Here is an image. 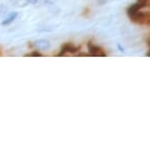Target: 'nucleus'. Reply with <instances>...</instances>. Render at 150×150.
<instances>
[{"label": "nucleus", "mask_w": 150, "mask_h": 150, "mask_svg": "<svg viewBox=\"0 0 150 150\" xmlns=\"http://www.w3.org/2000/svg\"><path fill=\"white\" fill-rule=\"evenodd\" d=\"M26 1L29 2V3H31V4H36L37 2V0H26Z\"/></svg>", "instance_id": "nucleus-8"}, {"label": "nucleus", "mask_w": 150, "mask_h": 150, "mask_svg": "<svg viewBox=\"0 0 150 150\" xmlns=\"http://www.w3.org/2000/svg\"><path fill=\"white\" fill-rule=\"evenodd\" d=\"M117 47H118V49H119V50H120V51H121V52H123V53H124V52H125V49H124V47L122 46V45H121V44H120V43H118V44H117Z\"/></svg>", "instance_id": "nucleus-7"}, {"label": "nucleus", "mask_w": 150, "mask_h": 150, "mask_svg": "<svg viewBox=\"0 0 150 150\" xmlns=\"http://www.w3.org/2000/svg\"><path fill=\"white\" fill-rule=\"evenodd\" d=\"M17 16H18V13H17V12H13V13H11L8 17H7L6 19L4 20L3 22H2V25H3V26H7V25H10V24L12 23V22L14 21L15 19H16Z\"/></svg>", "instance_id": "nucleus-5"}, {"label": "nucleus", "mask_w": 150, "mask_h": 150, "mask_svg": "<svg viewBox=\"0 0 150 150\" xmlns=\"http://www.w3.org/2000/svg\"><path fill=\"white\" fill-rule=\"evenodd\" d=\"M147 56H150V52H148V53H147Z\"/></svg>", "instance_id": "nucleus-9"}, {"label": "nucleus", "mask_w": 150, "mask_h": 150, "mask_svg": "<svg viewBox=\"0 0 150 150\" xmlns=\"http://www.w3.org/2000/svg\"><path fill=\"white\" fill-rule=\"evenodd\" d=\"M29 56H34V57H41V54L40 53H38V52H36V51H34L32 53L29 54Z\"/></svg>", "instance_id": "nucleus-6"}, {"label": "nucleus", "mask_w": 150, "mask_h": 150, "mask_svg": "<svg viewBox=\"0 0 150 150\" xmlns=\"http://www.w3.org/2000/svg\"><path fill=\"white\" fill-rule=\"evenodd\" d=\"M34 45L36 46V48L40 50H47L50 48L51 44H50V42L47 40V39H38V40L36 41Z\"/></svg>", "instance_id": "nucleus-3"}, {"label": "nucleus", "mask_w": 150, "mask_h": 150, "mask_svg": "<svg viewBox=\"0 0 150 150\" xmlns=\"http://www.w3.org/2000/svg\"><path fill=\"white\" fill-rule=\"evenodd\" d=\"M87 48H88V51L90 52L92 56H105V55H106L103 52L101 47L94 45V44L90 43V42L87 44Z\"/></svg>", "instance_id": "nucleus-1"}, {"label": "nucleus", "mask_w": 150, "mask_h": 150, "mask_svg": "<svg viewBox=\"0 0 150 150\" xmlns=\"http://www.w3.org/2000/svg\"><path fill=\"white\" fill-rule=\"evenodd\" d=\"M77 47L73 45V44H70V43H67L65 45L62 46V49H61V52L59 53V56H63L65 53L67 52H71V53H76L77 51Z\"/></svg>", "instance_id": "nucleus-2"}, {"label": "nucleus", "mask_w": 150, "mask_h": 150, "mask_svg": "<svg viewBox=\"0 0 150 150\" xmlns=\"http://www.w3.org/2000/svg\"><path fill=\"white\" fill-rule=\"evenodd\" d=\"M141 8H142V7H141L138 3H136V4L132 5V6H131V7H129V8H127V15H129V16H132V15H134V14H136V12H138Z\"/></svg>", "instance_id": "nucleus-4"}]
</instances>
